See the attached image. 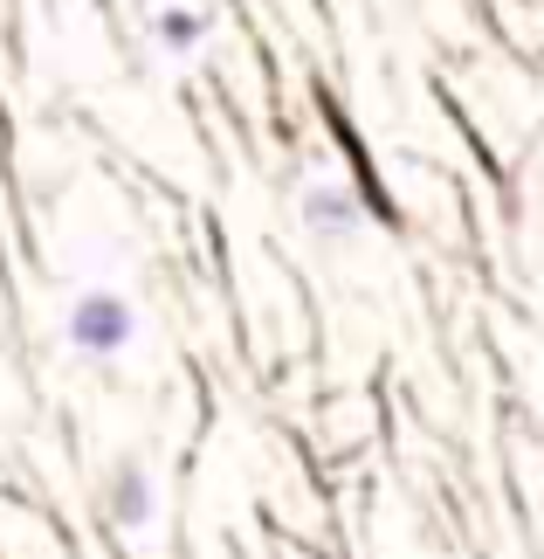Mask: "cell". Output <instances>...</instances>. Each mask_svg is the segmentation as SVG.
I'll use <instances>...</instances> for the list:
<instances>
[{
    "mask_svg": "<svg viewBox=\"0 0 544 559\" xmlns=\"http://www.w3.org/2000/svg\"><path fill=\"white\" fill-rule=\"evenodd\" d=\"M62 338H70L76 359H118V353H132V338H138V305L111 284H90L62 311Z\"/></svg>",
    "mask_w": 544,
    "mask_h": 559,
    "instance_id": "obj_1",
    "label": "cell"
},
{
    "mask_svg": "<svg viewBox=\"0 0 544 559\" xmlns=\"http://www.w3.org/2000/svg\"><path fill=\"white\" fill-rule=\"evenodd\" d=\"M297 214H303V228H311L317 242H352L365 228V201H359V187H344V180H311Z\"/></svg>",
    "mask_w": 544,
    "mask_h": 559,
    "instance_id": "obj_2",
    "label": "cell"
},
{
    "mask_svg": "<svg viewBox=\"0 0 544 559\" xmlns=\"http://www.w3.org/2000/svg\"><path fill=\"white\" fill-rule=\"evenodd\" d=\"M97 504H104V525L111 532H145L152 511H159V498H152V469L145 463H111Z\"/></svg>",
    "mask_w": 544,
    "mask_h": 559,
    "instance_id": "obj_3",
    "label": "cell"
},
{
    "mask_svg": "<svg viewBox=\"0 0 544 559\" xmlns=\"http://www.w3.org/2000/svg\"><path fill=\"white\" fill-rule=\"evenodd\" d=\"M207 35H214L207 8H159V14H152V41H159L166 56H193Z\"/></svg>",
    "mask_w": 544,
    "mask_h": 559,
    "instance_id": "obj_4",
    "label": "cell"
}]
</instances>
